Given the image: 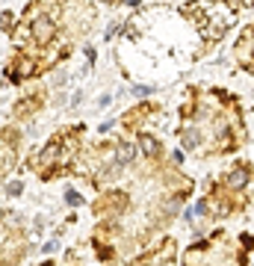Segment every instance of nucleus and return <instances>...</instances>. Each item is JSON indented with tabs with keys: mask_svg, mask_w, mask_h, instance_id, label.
Segmentation results:
<instances>
[{
	"mask_svg": "<svg viewBox=\"0 0 254 266\" xmlns=\"http://www.w3.org/2000/svg\"><path fill=\"white\" fill-rule=\"evenodd\" d=\"M30 33H32V38H36L38 44H50L54 36H56V24L50 21V15H38V18L32 21Z\"/></svg>",
	"mask_w": 254,
	"mask_h": 266,
	"instance_id": "nucleus-1",
	"label": "nucleus"
},
{
	"mask_svg": "<svg viewBox=\"0 0 254 266\" xmlns=\"http://www.w3.org/2000/svg\"><path fill=\"white\" fill-rule=\"evenodd\" d=\"M133 160H136V148H133L130 142H122V145L116 148V163H118V166H130Z\"/></svg>",
	"mask_w": 254,
	"mask_h": 266,
	"instance_id": "nucleus-2",
	"label": "nucleus"
},
{
	"mask_svg": "<svg viewBox=\"0 0 254 266\" xmlns=\"http://www.w3.org/2000/svg\"><path fill=\"white\" fill-rule=\"evenodd\" d=\"M139 148H142L148 157H157V154H160V142L154 139V136H148V133H142V136H139Z\"/></svg>",
	"mask_w": 254,
	"mask_h": 266,
	"instance_id": "nucleus-3",
	"label": "nucleus"
},
{
	"mask_svg": "<svg viewBox=\"0 0 254 266\" xmlns=\"http://www.w3.org/2000/svg\"><path fill=\"white\" fill-rule=\"evenodd\" d=\"M228 184L236 190V186H246L248 184V168H234L230 172V178H228Z\"/></svg>",
	"mask_w": 254,
	"mask_h": 266,
	"instance_id": "nucleus-4",
	"label": "nucleus"
},
{
	"mask_svg": "<svg viewBox=\"0 0 254 266\" xmlns=\"http://www.w3.org/2000/svg\"><path fill=\"white\" fill-rule=\"evenodd\" d=\"M201 142V133L195 130V128H190V130H184V148H195Z\"/></svg>",
	"mask_w": 254,
	"mask_h": 266,
	"instance_id": "nucleus-5",
	"label": "nucleus"
},
{
	"mask_svg": "<svg viewBox=\"0 0 254 266\" xmlns=\"http://www.w3.org/2000/svg\"><path fill=\"white\" fill-rule=\"evenodd\" d=\"M65 204H68V207H80V204H83V196H80L77 190H65Z\"/></svg>",
	"mask_w": 254,
	"mask_h": 266,
	"instance_id": "nucleus-6",
	"label": "nucleus"
},
{
	"mask_svg": "<svg viewBox=\"0 0 254 266\" xmlns=\"http://www.w3.org/2000/svg\"><path fill=\"white\" fill-rule=\"evenodd\" d=\"M21 192H24V184H21V180L6 184V196H12V198H15V196H21Z\"/></svg>",
	"mask_w": 254,
	"mask_h": 266,
	"instance_id": "nucleus-7",
	"label": "nucleus"
},
{
	"mask_svg": "<svg viewBox=\"0 0 254 266\" xmlns=\"http://www.w3.org/2000/svg\"><path fill=\"white\" fill-rule=\"evenodd\" d=\"M151 92H154L151 86H133V95H136V98H148Z\"/></svg>",
	"mask_w": 254,
	"mask_h": 266,
	"instance_id": "nucleus-8",
	"label": "nucleus"
},
{
	"mask_svg": "<svg viewBox=\"0 0 254 266\" xmlns=\"http://www.w3.org/2000/svg\"><path fill=\"white\" fill-rule=\"evenodd\" d=\"M110 104H112V95H100V98H98V106H100V110H106Z\"/></svg>",
	"mask_w": 254,
	"mask_h": 266,
	"instance_id": "nucleus-9",
	"label": "nucleus"
},
{
	"mask_svg": "<svg viewBox=\"0 0 254 266\" xmlns=\"http://www.w3.org/2000/svg\"><path fill=\"white\" fill-rule=\"evenodd\" d=\"M42 252H48V254H50V252H56V240H50V242H44V246H42Z\"/></svg>",
	"mask_w": 254,
	"mask_h": 266,
	"instance_id": "nucleus-10",
	"label": "nucleus"
},
{
	"mask_svg": "<svg viewBox=\"0 0 254 266\" xmlns=\"http://www.w3.org/2000/svg\"><path fill=\"white\" fill-rule=\"evenodd\" d=\"M112 128H116V124H112V122H104V124H100V128H98V133H110V130H112Z\"/></svg>",
	"mask_w": 254,
	"mask_h": 266,
	"instance_id": "nucleus-11",
	"label": "nucleus"
},
{
	"mask_svg": "<svg viewBox=\"0 0 254 266\" xmlns=\"http://www.w3.org/2000/svg\"><path fill=\"white\" fill-rule=\"evenodd\" d=\"M86 60H89V66L95 62V48H86Z\"/></svg>",
	"mask_w": 254,
	"mask_h": 266,
	"instance_id": "nucleus-12",
	"label": "nucleus"
},
{
	"mask_svg": "<svg viewBox=\"0 0 254 266\" xmlns=\"http://www.w3.org/2000/svg\"><path fill=\"white\" fill-rule=\"evenodd\" d=\"M127 6H136V3H139V0H124Z\"/></svg>",
	"mask_w": 254,
	"mask_h": 266,
	"instance_id": "nucleus-13",
	"label": "nucleus"
},
{
	"mask_svg": "<svg viewBox=\"0 0 254 266\" xmlns=\"http://www.w3.org/2000/svg\"><path fill=\"white\" fill-rule=\"evenodd\" d=\"M100 3H112V0H100Z\"/></svg>",
	"mask_w": 254,
	"mask_h": 266,
	"instance_id": "nucleus-14",
	"label": "nucleus"
},
{
	"mask_svg": "<svg viewBox=\"0 0 254 266\" xmlns=\"http://www.w3.org/2000/svg\"><path fill=\"white\" fill-rule=\"evenodd\" d=\"M42 266H54V264H42Z\"/></svg>",
	"mask_w": 254,
	"mask_h": 266,
	"instance_id": "nucleus-15",
	"label": "nucleus"
}]
</instances>
